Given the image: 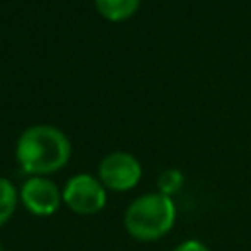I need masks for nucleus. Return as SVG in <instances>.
I'll return each instance as SVG.
<instances>
[{
    "instance_id": "f257e3e1",
    "label": "nucleus",
    "mask_w": 251,
    "mask_h": 251,
    "mask_svg": "<svg viewBox=\"0 0 251 251\" xmlns=\"http://www.w3.org/2000/svg\"><path fill=\"white\" fill-rule=\"evenodd\" d=\"M71 153L69 137L49 124L25 127L16 141V161L29 176H47L61 171L69 163Z\"/></svg>"
},
{
    "instance_id": "f03ea898",
    "label": "nucleus",
    "mask_w": 251,
    "mask_h": 251,
    "mask_svg": "<svg viewBox=\"0 0 251 251\" xmlns=\"http://www.w3.org/2000/svg\"><path fill=\"white\" fill-rule=\"evenodd\" d=\"M176 222V204L171 196L149 192L137 196L124 214L126 231L137 241H157L165 237Z\"/></svg>"
},
{
    "instance_id": "7ed1b4c3",
    "label": "nucleus",
    "mask_w": 251,
    "mask_h": 251,
    "mask_svg": "<svg viewBox=\"0 0 251 251\" xmlns=\"http://www.w3.org/2000/svg\"><path fill=\"white\" fill-rule=\"evenodd\" d=\"M108 194L98 176L78 173L63 186V204L78 216H92L106 208Z\"/></svg>"
},
{
    "instance_id": "20e7f679",
    "label": "nucleus",
    "mask_w": 251,
    "mask_h": 251,
    "mask_svg": "<svg viewBox=\"0 0 251 251\" xmlns=\"http://www.w3.org/2000/svg\"><path fill=\"white\" fill-rule=\"evenodd\" d=\"M143 169L137 157L127 151H112L102 157L98 165V178L106 190L127 192L135 188L141 180Z\"/></svg>"
},
{
    "instance_id": "39448f33",
    "label": "nucleus",
    "mask_w": 251,
    "mask_h": 251,
    "mask_svg": "<svg viewBox=\"0 0 251 251\" xmlns=\"http://www.w3.org/2000/svg\"><path fill=\"white\" fill-rule=\"evenodd\" d=\"M18 194L24 208L37 218L53 216L63 204V190L47 176H27Z\"/></svg>"
},
{
    "instance_id": "423d86ee",
    "label": "nucleus",
    "mask_w": 251,
    "mask_h": 251,
    "mask_svg": "<svg viewBox=\"0 0 251 251\" xmlns=\"http://www.w3.org/2000/svg\"><path fill=\"white\" fill-rule=\"evenodd\" d=\"M139 4L141 0H94L98 14L110 22H124L131 18L137 12Z\"/></svg>"
},
{
    "instance_id": "0eeeda50",
    "label": "nucleus",
    "mask_w": 251,
    "mask_h": 251,
    "mask_svg": "<svg viewBox=\"0 0 251 251\" xmlns=\"http://www.w3.org/2000/svg\"><path fill=\"white\" fill-rule=\"evenodd\" d=\"M18 202H20L18 188L12 184V180L0 176V227L8 224V220L14 216Z\"/></svg>"
},
{
    "instance_id": "6e6552de",
    "label": "nucleus",
    "mask_w": 251,
    "mask_h": 251,
    "mask_svg": "<svg viewBox=\"0 0 251 251\" xmlns=\"http://www.w3.org/2000/svg\"><path fill=\"white\" fill-rule=\"evenodd\" d=\"M182 184H184V175L178 169H167L157 178V188H159L157 192L173 198L176 192H180Z\"/></svg>"
},
{
    "instance_id": "1a4fd4ad",
    "label": "nucleus",
    "mask_w": 251,
    "mask_h": 251,
    "mask_svg": "<svg viewBox=\"0 0 251 251\" xmlns=\"http://www.w3.org/2000/svg\"><path fill=\"white\" fill-rule=\"evenodd\" d=\"M173 251H210V247L206 243H202L200 239H184Z\"/></svg>"
},
{
    "instance_id": "9d476101",
    "label": "nucleus",
    "mask_w": 251,
    "mask_h": 251,
    "mask_svg": "<svg viewBox=\"0 0 251 251\" xmlns=\"http://www.w3.org/2000/svg\"><path fill=\"white\" fill-rule=\"evenodd\" d=\"M0 251H4V249H2V245H0Z\"/></svg>"
}]
</instances>
